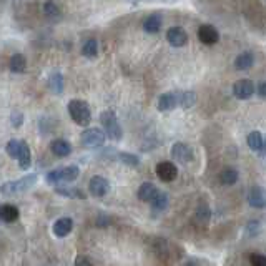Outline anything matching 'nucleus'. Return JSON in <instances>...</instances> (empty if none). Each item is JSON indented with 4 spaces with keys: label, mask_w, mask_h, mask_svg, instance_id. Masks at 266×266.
<instances>
[{
    "label": "nucleus",
    "mask_w": 266,
    "mask_h": 266,
    "mask_svg": "<svg viewBox=\"0 0 266 266\" xmlns=\"http://www.w3.org/2000/svg\"><path fill=\"white\" fill-rule=\"evenodd\" d=\"M178 93V105L181 108H190L196 103V93L195 92H176Z\"/></svg>",
    "instance_id": "21"
},
{
    "label": "nucleus",
    "mask_w": 266,
    "mask_h": 266,
    "mask_svg": "<svg viewBox=\"0 0 266 266\" xmlns=\"http://www.w3.org/2000/svg\"><path fill=\"white\" fill-rule=\"evenodd\" d=\"M258 95L263 97V98H266V82L259 83V87H258Z\"/></svg>",
    "instance_id": "37"
},
{
    "label": "nucleus",
    "mask_w": 266,
    "mask_h": 266,
    "mask_svg": "<svg viewBox=\"0 0 266 266\" xmlns=\"http://www.w3.org/2000/svg\"><path fill=\"white\" fill-rule=\"evenodd\" d=\"M246 142H248V147L251 150H254V152H261V150H263L264 138H263V135L259 132H251V133H249Z\"/></svg>",
    "instance_id": "23"
},
{
    "label": "nucleus",
    "mask_w": 266,
    "mask_h": 266,
    "mask_svg": "<svg viewBox=\"0 0 266 266\" xmlns=\"http://www.w3.org/2000/svg\"><path fill=\"white\" fill-rule=\"evenodd\" d=\"M50 150H52V153H54L55 156H60V158H64V156H69L70 155L72 147H70V143L67 142V140L57 138V140H54V142L50 143Z\"/></svg>",
    "instance_id": "14"
},
{
    "label": "nucleus",
    "mask_w": 266,
    "mask_h": 266,
    "mask_svg": "<svg viewBox=\"0 0 266 266\" xmlns=\"http://www.w3.org/2000/svg\"><path fill=\"white\" fill-rule=\"evenodd\" d=\"M75 266H92V263H90V259L85 256H78L75 259Z\"/></svg>",
    "instance_id": "36"
},
{
    "label": "nucleus",
    "mask_w": 266,
    "mask_h": 266,
    "mask_svg": "<svg viewBox=\"0 0 266 266\" xmlns=\"http://www.w3.org/2000/svg\"><path fill=\"white\" fill-rule=\"evenodd\" d=\"M22 122H24L22 113H12V125H14V127H20Z\"/></svg>",
    "instance_id": "35"
},
{
    "label": "nucleus",
    "mask_w": 266,
    "mask_h": 266,
    "mask_svg": "<svg viewBox=\"0 0 266 266\" xmlns=\"http://www.w3.org/2000/svg\"><path fill=\"white\" fill-rule=\"evenodd\" d=\"M253 64H254V57L251 52H243V54H239L236 57V60H234V67H236L238 70L251 69Z\"/></svg>",
    "instance_id": "18"
},
{
    "label": "nucleus",
    "mask_w": 266,
    "mask_h": 266,
    "mask_svg": "<svg viewBox=\"0 0 266 266\" xmlns=\"http://www.w3.org/2000/svg\"><path fill=\"white\" fill-rule=\"evenodd\" d=\"M57 193L62 196H69V198H85V195H83V191L77 190V188H57Z\"/></svg>",
    "instance_id": "30"
},
{
    "label": "nucleus",
    "mask_w": 266,
    "mask_h": 266,
    "mask_svg": "<svg viewBox=\"0 0 266 266\" xmlns=\"http://www.w3.org/2000/svg\"><path fill=\"white\" fill-rule=\"evenodd\" d=\"M196 216L200 218V220H203V221L210 220V208H208L206 205H200V206H198V210H196Z\"/></svg>",
    "instance_id": "32"
},
{
    "label": "nucleus",
    "mask_w": 266,
    "mask_h": 266,
    "mask_svg": "<svg viewBox=\"0 0 266 266\" xmlns=\"http://www.w3.org/2000/svg\"><path fill=\"white\" fill-rule=\"evenodd\" d=\"M198 39L206 45H215L216 42L220 40V34H218V30L213 27V25L205 24L198 29Z\"/></svg>",
    "instance_id": "9"
},
{
    "label": "nucleus",
    "mask_w": 266,
    "mask_h": 266,
    "mask_svg": "<svg viewBox=\"0 0 266 266\" xmlns=\"http://www.w3.org/2000/svg\"><path fill=\"white\" fill-rule=\"evenodd\" d=\"M175 107H178V93L176 92L163 93V95L158 98L160 112H170V110H173Z\"/></svg>",
    "instance_id": "13"
},
{
    "label": "nucleus",
    "mask_w": 266,
    "mask_h": 266,
    "mask_svg": "<svg viewBox=\"0 0 266 266\" xmlns=\"http://www.w3.org/2000/svg\"><path fill=\"white\" fill-rule=\"evenodd\" d=\"M108 190H110V185H108L107 178H103V176H93V178L90 180V183H88V191H90V195L95 198L105 196Z\"/></svg>",
    "instance_id": "8"
},
{
    "label": "nucleus",
    "mask_w": 266,
    "mask_h": 266,
    "mask_svg": "<svg viewBox=\"0 0 266 266\" xmlns=\"http://www.w3.org/2000/svg\"><path fill=\"white\" fill-rule=\"evenodd\" d=\"M19 218V210L14 205H2L0 206V220L5 223H14Z\"/></svg>",
    "instance_id": "20"
},
{
    "label": "nucleus",
    "mask_w": 266,
    "mask_h": 266,
    "mask_svg": "<svg viewBox=\"0 0 266 266\" xmlns=\"http://www.w3.org/2000/svg\"><path fill=\"white\" fill-rule=\"evenodd\" d=\"M186 266H196V264H193V263H186Z\"/></svg>",
    "instance_id": "38"
},
{
    "label": "nucleus",
    "mask_w": 266,
    "mask_h": 266,
    "mask_svg": "<svg viewBox=\"0 0 266 266\" xmlns=\"http://www.w3.org/2000/svg\"><path fill=\"white\" fill-rule=\"evenodd\" d=\"M254 83L251 80H246V78H243V80H238L236 83L233 85V95L239 98V100H246L254 93Z\"/></svg>",
    "instance_id": "7"
},
{
    "label": "nucleus",
    "mask_w": 266,
    "mask_h": 266,
    "mask_svg": "<svg viewBox=\"0 0 266 266\" xmlns=\"http://www.w3.org/2000/svg\"><path fill=\"white\" fill-rule=\"evenodd\" d=\"M156 193H158L156 186L153 183H148V181H147V183H143L138 188V198L142 201H145V203H150L156 196Z\"/></svg>",
    "instance_id": "17"
},
{
    "label": "nucleus",
    "mask_w": 266,
    "mask_h": 266,
    "mask_svg": "<svg viewBox=\"0 0 266 266\" xmlns=\"http://www.w3.org/2000/svg\"><path fill=\"white\" fill-rule=\"evenodd\" d=\"M17 161H19V165H20V168L22 170H27L30 163H32V155H30V148H29V145L22 142L20 140V150H19V156H17Z\"/></svg>",
    "instance_id": "16"
},
{
    "label": "nucleus",
    "mask_w": 266,
    "mask_h": 266,
    "mask_svg": "<svg viewBox=\"0 0 266 266\" xmlns=\"http://www.w3.org/2000/svg\"><path fill=\"white\" fill-rule=\"evenodd\" d=\"M100 122H102V127L105 128V135L110 140H115V142H118L120 138H122V127H120L118 120H117V115L112 110H105L102 112L100 115Z\"/></svg>",
    "instance_id": "3"
},
{
    "label": "nucleus",
    "mask_w": 266,
    "mask_h": 266,
    "mask_svg": "<svg viewBox=\"0 0 266 266\" xmlns=\"http://www.w3.org/2000/svg\"><path fill=\"white\" fill-rule=\"evenodd\" d=\"M248 203L253 208H266V190L261 186H253L248 191Z\"/></svg>",
    "instance_id": "12"
},
{
    "label": "nucleus",
    "mask_w": 266,
    "mask_h": 266,
    "mask_svg": "<svg viewBox=\"0 0 266 266\" xmlns=\"http://www.w3.org/2000/svg\"><path fill=\"white\" fill-rule=\"evenodd\" d=\"M78 166L70 165V166H64V168L54 170L47 175V181L50 185H59V183H69V181H74L78 178Z\"/></svg>",
    "instance_id": "4"
},
{
    "label": "nucleus",
    "mask_w": 266,
    "mask_h": 266,
    "mask_svg": "<svg viewBox=\"0 0 266 266\" xmlns=\"http://www.w3.org/2000/svg\"><path fill=\"white\" fill-rule=\"evenodd\" d=\"M19 150H20V140H10V142L7 143V153H9L10 158L17 160Z\"/></svg>",
    "instance_id": "31"
},
{
    "label": "nucleus",
    "mask_w": 266,
    "mask_h": 266,
    "mask_svg": "<svg viewBox=\"0 0 266 266\" xmlns=\"http://www.w3.org/2000/svg\"><path fill=\"white\" fill-rule=\"evenodd\" d=\"M49 88L52 93H57V95H60L62 92H64V77L62 74H52L49 77Z\"/></svg>",
    "instance_id": "22"
},
{
    "label": "nucleus",
    "mask_w": 266,
    "mask_h": 266,
    "mask_svg": "<svg viewBox=\"0 0 266 266\" xmlns=\"http://www.w3.org/2000/svg\"><path fill=\"white\" fill-rule=\"evenodd\" d=\"M171 156H173L176 161H180V163H190V161L193 160V152L186 143L178 142L173 145V148H171Z\"/></svg>",
    "instance_id": "10"
},
{
    "label": "nucleus",
    "mask_w": 266,
    "mask_h": 266,
    "mask_svg": "<svg viewBox=\"0 0 266 266\" xmlns=\"http://www.w3.org/2000/svg\"><path fill=\"white\" fill-rule=\"evenodd\" d=\"M161 15L158 14H153V15H150V17L145 19V22H143V29H145V32H148V34H156L158 30L161 29Z\"/></svg>",
    "instance_id": "19"
},
{
    "label": "nucleus",
    "mask_w": 266,
    "mask_h": 266,
    "mask_svg": "<svg viewBox=\"0 0 266 266\" xmlns=\"http://www.w3.org/2000/svg\"><path fill=\"white\" fill-rule=\"evenodd\" d=\"M150 203H152V208L155 211H163L166 210V206H168V195L163 191H158L156 196Z\"/></svg>",
    "instance_id": "27"
},
{
    "label": "nucleus",
    "mask_w": 266,
    "mask_h": 266,
    "mask_svg": "<svg viewBox=\"0 0 266 266\" xmlns=\"http://www.w3.org/2000/svg\"><path fill=\"white\" fill-rule=\"evenodd\" d=\"M67 110H69L70 118L78 125V127H88V123L92 122V112L90 107L87 105L83 100H70L69 105H67Z\"/></svg>",
    "instance_id": "1"
},
{
    "label": "nucleus",
    "mask_w": 266,
    "mask_h": 266,
    "mask_svg": "<svg viewBox=\"0 0 266 266\" xmlns=\"http://www.w3.org/2000/svg\"><path fill=\"white\" fill-rule=\"evenodd\" d=\"M249 263H251V266H266V256L264 254H251Z\"/></svg>",
    "instance_id": "33"
},
{
    "label": "nucleus",
    "mask_w": 266,
    "mask_h": 266,
    "mask_svg": "<svg viewBox=\"0 0 266 266\" xmlns=\"http://www.w3.org/2000/svg\"><path fill=\"white\" fill-rule=\"evenodd\" d=\"M44 15L47 19H50V20H59L62 17V12L59 9V5H57L55 2L47 0V2L44 4Z\"/></svg>",
    "instance_id": "25"
},
{
    "label": "nucleus",
    "mask_w": 266,
    "mask_h": 266,
    "mask_svg": "<svg viewBox=\"0 0 266 266\" xmlns=\"http://www.w3.org/2000/svg\"><path fill=\"white\" fill-rule=\"evenodd\" d=\"M82 54L87 57V59H95L98 55V42L95 39L87 40L82 47Z\"/></svg>",
    "instance_id": "28"
},
{
    "label": "nucleus",
    "mask_w": 266,
    "mask_h": 266,
    "mask_svg": "<svg viewBox=\"0 0 266 266\" xmlns=\"http://www.w3.org/2000/svg\"><path fill=\"white\" fill-rule=\"evenodd\" d=\"M72 229H74V221L70 218H60L54 223V234L59 238H65Z\"/></svg>",
    "instance_id": "15"
},
{
    "label": "nucleus",
    "mask_w": 266,
    "mask_h": 266,
    "mask_svg": "<svg viewBox=\"0 0 266 266\" xmlns=\"http://www.w3.org/2000/svg\"><path fill=\"white\" fill-rule=\"evenodd\" d=\"M166 40H168L170 45L173 47H183L188 42V35H186L185 29L181 27H171L166 32Z\"/></svg>",
    "instance_id": "11"
},
{
    "label": "nucleus",
    "mask_w": 266,
    "mask_h": 266,
    "mask_svg": "<svg viewBox=\"0 0 266 266\" xmlns=\"http://www.w3.org/2000/svg\"><path fill=\"white\" fill-rule=\"evenodd\" d=\"M9 65L14 74H22V72L25 70V67H27V60H25V57L22 54H15V55H12V59H10Z\"/></svg>",
    "instance_id": "24"
},
{
    "label": "nucleus",
    "mask_w": 266,
    "mask_h": 266,
    "mask_svg": "<svg viewBox=\"0 0 266 266\" xmlns=\"http://www.w3.org/2000/svg\"><path fill=\"white\" fill-rule=\"evenodd\" d=\"M156 175H158L161 181L170 183V181H173L178 176V168L171 161H161V163L156 165Z\"/></svg>",
    "instance_id": "6"
},
{
    "label": "nucleus",
    "mask_w": 266,
    "mask_h": 266,
    "mask_svg": "<svg viewBox=\"0 0 266 266\" xmlns=\"http://www.w3.org/2000/svg\"><path fill=\"white\" fill-rule=\"evenodd\" d=\"M259 229H261V226H259L258 221H249L248 223V233L249 234H258Z\"/></svg>",
    "instance_id": "34"
},
{
    "label": "nucleus",
    "mask_w": 266,
    "mask_h": 266,
    "mask_svg": "<svg viewBox=\"0 0 266 266\" xmlns=\"http://www.w3.org/2000/svg\"><path fill=\"white\" fill-rule=\"evenodd\" d=\"M107 135L105 132H102L100 128H87L85 132L80 135L82 145L87 148H100L105 143Z\"/></svg>",
    "instance_id": "5"
},
{
    "label": "nucleus",
    "mask_w": 266,
    "mask_h": 266,
    "mask_svg": "<svg viewBox=\"0 0 266 266\" xmlns=\"http://www.w3.org/2000/svg\"><path fill=\"white\" fill-rule=\"evenodd\" d=\"M220 181L223 185H226V186L234 185L238 181V171L234 168H231V166H228V168H225L220 173Z\"/></svg>",
    "instance_id": "26"
},
{
    "label": "nucleus",
    "mask_w": 266,
    "mask_h": 266,
    "mask_svg": "<svg viewBox=\"0 0 266 266\" xmlns=\"http://www.w3.org/2000/svg\"><path fill=\"white\" fill-rule=\"evenodd\" d=\"M118 158H120L122 163L128 165V166H138L140 165V158L137 155H133V153H120Z\"/></svg>",
    "instance_id": "29"
},
{
    "label": "nucleus",
    "mask_w": 266,
    "mask_h": 266,
    "mask_svg": "<svg viewBox=\"0 0 266 266\" xmlns=\"http://www.w3.org/2000/svg\"><path fill=\"white\" fill-rule=\"evenodd\" d=\"M35 183H37V175H27L20 180L4 183L2 186H0V193H2V195H7V196H12V195H17V193L27 191L29 188H32Z\"/></svg>",
    "instance_id": "2"
}]
</instances>
